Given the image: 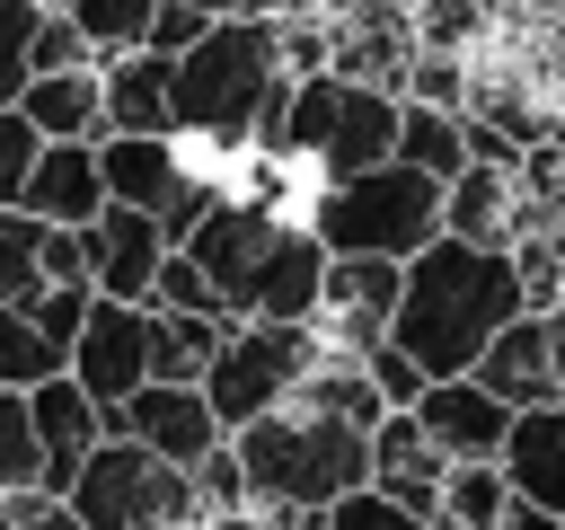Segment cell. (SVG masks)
Returning a JSON list of instances; mask_svg holds the SVG:
<instances>
[{"label": "cell", "mask_w": 565, "mask_h": 530, "mask_svg": "<svg viewBox=\"0 0 565 530\" xmlns=\"http://www.w3.org/2000/svg\"><path fill=\"white\" fill-rule=\"evenodd\" d=\"M185 9H203V18H230V9H238V0H185Z\"/></svg>", "instance_id": "7bdbcfd3"}, {"label": "cell", "mask_w": 565, "mask_h": 530, "mask_svg": "<svg viewBox=\"0 0 565 530\" xmlns=\"http://www.w3.org/2000/svg\"><path fill=\"white\" fill-rule=\"evenodd\" d=\"M309 353H318V327L230 318V336H221V344H212V362H203V398H212L221 433H238L247 415L282 406V398H291V380L309 371Z\"/></svg>", "instance_id": "8992f818"}, {"label": "cell", "mask_w": 565, "mask_h": 530, "mask_svg": "<svg viewBox=\"0 0 565 530\" xmlns=\"http://www.w3.org/2000/svg\"><path fill=\"white\" fill-rule=\"evenodd\" d=\"M71 62H97V53H88V35L71 26V9L44 0V18H35V71H71Z\"/></svg>", "instance_id": "d590c367"}, {"label": "cell", "mask_w": 565, "mask_h": 530, "mask_svg": "<svg viewBox=\"0 0 565 530\" xmlns=\"http://www.w3.org/2000/svg\"><path fill=\"white\" fill-rule=\"evenodd\" d=\"M406 292L397 256H327V292H318V344L335 353H371L388 336V309Z\"/></svg>", "instance_id": "30bf717a"}, {"label": "cell", "mask_w": 565, "mask_h": 530, "mask_svg": "<svg viewBox=\"0 0 565 530\" xmlns=\"http://www.w3.org/2000/svg\"><path fill=\"white\" fill-rule=\"evenodd\" d=\"M468 371H477L503 406H547V398H565V389H556V327H547V309H512Z\"/></svg>", "instance_id": "e0dca14e"}, {"label": "cell", "mask_w": 565, "mask_h": 530, "mask_svg": "<svg viewBox=\"0 0 565 530\" xmlns=\"http://www.w3.org/2000/svg\"><path fill=\"white\" fill-rule=\"evenodd\" d=\"M0 530H18V521H9V486H0Z\"/></svg>", "instance_id": "f6af8a7d"}, {"label": "cell", "mask_w": 565, "mask_h": 530, "mask_svg": "<svg viewBox=\"0 0 565 530\" xmlns=\"http://www.w3.org/2000/svg\"><path fill=\"white\" fill-rule=\"evenodd\" d=\"M221 336H230V318H212V309H150V380H203Z\"/></svg>", "instance_id": "4316f807"}, {"label": "cell", "mask_w": 565, "mask_h": 530, "mask_svg": "<svg viewBox=\"0 0 565 530\" xmlns=\"http://www.w3.org/2000/svg\"><path fill=\"white\" fill-rule=\"evenodd\" d=\"M300 221L318 230L327 256H415L424 239H441V177L415 159H380L353 177H318V194L300 203Z\"/></svg>", "instance_id": "277c9868"}, {"label": "cell", "mask_w": 565, "mask_h": 530, "mask_svg": "<svg viewBox=\"0 0 565 530\" xmlns=\"http://www.w3.org/2000/svg\"><path fill=\"white\" fill-rule=\"evenodd\" d=\"M291 9H327V18H335V9H353V0H291Z\"/></svg>", "instance_id": "ee69618b"}, {"label": "cell", "mask_w": 565, "mask_h": 530, "mask_svg": "<svg viewBox=\"0 0 565 530\" xmlns=\"http://www.w3.org/2000/svg\"><path fill=\"white\" fill-rule=\"evenodd\" d=\"M441 468H450V451H433V433L415 424V406H380V424H371V486L433 521Z\"/></svg>", "instance_id": "d6986e66"}, {"label": "cell", "mask_w": 565, "mask_h": 530, "mask_svg": "<svg viewBox=\"0 0 565 530\" xmlns=\"http://www.w3.org/2000/svg\"><path fill=\"white\" fill-rule=\"evenodd\" d=\"M238 451V477H247V504L256 512H327L344 486L371 477V424H344L327 406H265L230 433Z\"/></svg>", "instance_id": "3957f363"}, {"label": "cell", "mask_w": 565, "mask_h": 530, "mask_svg": "<svg viewBox=\"0 0 565 530\" xmlns=\"http://www.w3.org/2000/svg\"><path fill=\"white\" fill-rule=\"evenodd\" d=\"M318 292H327V247L309 221H282L274 247L247 274V318H282V327H318Z\"/></svg>", "instance_id": "5bb4252c"}, {"label": "cell", "mask_w": 565, "mask_h": 530, "mask_svg": "<svg viewBox=\"0 0 565 530\" xmlns=\"http://www.w3.org/2000/svg\"><path fill=\"white\" fill-rule=\"evenodd\" d=\"M97 168H106V203L168 212L177 186H185L203 159H194V141H177V132H97Z\"/></svg>", "instance_id": "2e32d148"}, {"label": "cell", "mask_w": 565, "mask_h": 530, "mask_svg": "<svg viewBox=\"0 0 565 530\" xmlns=\"http://www.w3.org/2000/svg\"><path fill=\"white\" fill-rule=\"evenodd\" d=\"M406 97H424V106H468V71H459V53H415Z\"/></svg>", "instance_id": "8d00e7d4"}, {"label": "cell", "mask_w": 565, "mask_h": 530, "mask_svg": "<svg viewBox=\"0 0 565 530\" xmlns=\"http://www.w3.org/2000/svg\"><path fill=\"white\" fill-rule=\"evenodd\" d=\"M282 221H291V212H274V203H256V194H221V203L185 230V256L203 265V283L221 292L230 318H247V274H256V256L274 247Z\"/></svg>", "instance_id": "ba28073f"}, {"label": "cell", "mask_w": 565, "mask_h": 530, "mask_svg": "<svg viewBox=\"0 0 565 530\" xmlns=\"http://www.w3.org/2000/svg\"><path fill=\"white\" fill-rule=\"evenodd\" d=\"M415 53H424V44H415V0H353V9H335V53H327V71L406 97Z\"/></svg>", "instance_id": "8fae6325"}, {"label": "cell", "mask_w": 565, "mask_h": 530, "mask_svg": "<svg viewBox=\"0 0 565 530\" xmlns=\"http://www.w3.org/2000/svg\"><path fill=\"white\" fill-rule=\"evenodd\" d=\"M318 530H433V521H424V512H406L397 495H380V486L362 477V486H344V495L318 512Z\"/></svg>", "instance_id": "f546056e"}, {"label": "cell", "mask_w": 565, "mask_h": 530, "mask_svg": "<svg viewBox=\"0 0 565 530\" xmlns=\"http://www.w3.org/2000/svg\"><path fill=\"white\" fill-rule=\"evenodd\" d=\"M35 18H44V0H0V106L35 71Z\"/></svg>", "instance_id": "1f68e13d"}, {"label": "cell", "mask_w": 565, "mask_h": 530, "mask_svg": "<svg viewBox=\"0 0 565 530\" xmlns=\"http://www.w3.org/2000/svg\"><path fill=\"white\" fill-rule=\"evenodd\" d=\"M512 221H521V168H486V159H468V168L441 186V230H450V239L512 247Z\"/></svg>", "instance_id": "cb8c5ba5"}, {"label": "cell", "mask_w": 565, "mask_h": 530, "mask_svg": "<svg viewBox=\"0 0 565 530\" xmlns=\"http://www.w3.org/2000/svg\"><path fill=\"white\" fill-rule=\"evenodd\" d=\"M168 530H203V521H168Z\"/></svg>", "instance_id": "bcb514c9"}, {"label": "cell", "mask_w": 565, "mask_h": 530, "mask_svg": "<svg viewBox=\"0 0 565 530\" xmlns=\"http://www.w3.org/2000/svg\"><path fill=\"white\" fill-rule=\"evenodd\" d=\"M362 371H371V389H380V406H415L424 398V362L397 344V336H380L371 353H362Z\"/></svg>", "instance_id": "836d02e7"}, {"label": "cell", "mask_w": 565, "mask_h": 530, "mask_svg": "<svg viewBox=\"0 0 565 530\" xmlns=\"http://www.w3.org/2000/svg\"><path fill=\"white\" fill-rule=\"evenodd\" d=\"M547 327H556V389H565V300L547 309Z\"/></svg>", "instance_id": "60d3db41"}, {"label": "cell", "mask_w": 565, "mask_h": 530, "mask_svg": "<svg viewBox=\"0 0 565 530\" xmlns=\"http://www.w3.org/2000/svg\"><path fill=\"white\" fill-rule=\"evenodd\" d=\"M106 433H132L141 451H159V459L194 468V459L221 442V415H212L203 380H141L132 398H115V406H106Z\"/></svg>", "instance_id": "9c48e42d"}, {"label": "cell", "mask_w": 565, "mask_h": 530, "mask_svg": "<svg viewBox=\"0 0 565 530\" xmlns=\"http://www.w3.org/2000/svg\"><path fill=\"white\" fill-rule=\"evenodd\" d=\"M397 88H371V80H344L335 106H327V132H318V177H353V168H380L397 159Z\"/></svg>", "instance_id": "9a60e30c"}, {"label": "cell", "mask_w": 565, "mask_h": 530, "mask_svg": "<svg viewBox=\"0 0 565 530\" xmlns=\"http://www.w3.org/2000/svg\"><path fill=\"white\" fill-rule=\"evenodd\" d=\"M71 512L88 530H168V521H203V495H194V468L141 451L132 433H97V451L79 459V477L62 486Z\"/></svg>", "instance_id": "5b68a950"}, {"label": "cell", "mask_w": 565, "mask_h": 530, "mask_svg": "<svg viewBox=\"0 0 565 530\" xmlns=\"http://www.w3.org/2000/svg\"><path fill=\"white\" fill-rule=\"evenodd\" d=\"M238 9H256V18H282V9H291V0H238Z\"/></svg>", "instance_id": "b9f144b4"}, {"label": "cell", "mask_w": 565, "mask_h": 530, "mask_svg": "<svg viewBox=\"0 0 565 530\" xmlns=\"http://www.w3.org/2000/svg\"><path fill=\"white\" fill-rule=\"evenodd\" d=\"M18 115H26L44 141H97V132H106V71H97V62H71V71H26Z\"/></svg>", "instance_id": "603a6c76"}, {"label": "cell", "mask_w": 565, "mask_h": 530, "mask_svg": "<svg viewBox=\"0 0 565 530\" xmlns=\"http://www.w3.org/2000/svg\"><path fill=\"white\" fill-rule=\"evenodd\" d=\"M35 221H62V230H79V221H97L106 212V168H97V141H44L35 150V168H26V194H18Z\"/></svg>", "instance_id": "44dd1931"}, {"label": "cell", "mask_w": 565, "mask_h": 530, "mask_svg": "<svg viewBox=\"0 0 565 530\" xmlns=\"http://www.w3.org/2000/svg\"><path fill=\"white\" fill-rule=\"evenodd\" d=\"M62 9H71V26L88 35V53L106 62V53H132V44L150 35V9H159V0H62Z\"/></svg>", "instance_id": "83f0119b"}, {"label": "cell", "mask_w": 565, "mask_h": 530, "mask_svg": "<svg viewBox=\"0 0 565 530\" xmlns=\"http://www.w3.org/2000/svg\"><path fill=\"white\" fill-rule=\"evenodd\" d=\"M503 504H512V477H503L494 451L486 459H450L441 468V495H433V530H494Z\"/></svg>", "instance_id": "d4e9b609"}, {"label": "cell", "mask_w": 565, "mask_h": 530, "mask_svg": "<svg viewBox=\"0 0 565 530\" xmlns=\"http://www.w3.org/2000/svg\"><path fill=\"white\" fill-rule=\"evenodd\" d=\"M26 406H35V486L44 495H62L71 477H79V459L97 451V433H106V406L71 380V371H44V380H26Z\"/></svg>", "instance_id": "4fadbf2b"}, {"label": "cell", "mask_w": 565, "mask_h": 530, "mask_svg": "<svg viewBox=\"0 0 565 530\" xmlns=\"http://www.w3.org/2000/svg\"><path fill=\"white\" fill-rule=\"evenodd\" d=\"M88 300H97V283H44V292L26 300V318H35V336H53V344L71 353V336H79Z\"/></svg>", "instance_id": "d6a6232c"}, {"label": "cell", "mask_w": 565, "mask_h": 530, "mask_svg": "<svg viewBox=\"0 0 565 530\" xmlns=\"http://www.w3.org/2000/svg\"><path fill=\"white\" fill-rule=\"evenodd\" d=\"M415 424L433 433V451H450V459H486V451H503L512 406H503V398H494L477 371H459V380H424Z\"/></svg>", "instance_id": "ac0fdd59"}, {"label": "cell", "mask_w": 565, "mask_h": 530, "mask_svg": "<svg viewBox=\"0 0 565 530\" xmlns=\"http://www.w3.org/2000/svg\"><path fill=\"white\" fill-rule=\"evenodd\" d=\"M494 530H565V512H539V504H521V495H512Z\"/></svg>", "instance_id": "ab89813d"}, {"label": "cell", "mask_w": 565, "mask_h": 530, "mask_svg": "<svg viewBox=\"0 0 565 530\" xmlns=\"http://www.w3.org/2000/svg\"><path fill=\"white\" fill-rule=\"evenodd\" d=\"M282 44H274V18L256 9H230L212 18L185 53H177V141H203L221 159L256 150L274 97H282Z\"/></svg>", "instance_id": "7a4b0ae2"}, {"label": "cell", "mask_w": 565, "mask_h": 530, "mask_svg": "<svg viewBox=\"0 0 565 530\" xmlns=\"http://www.w3.org/2000/svg\"><path fill=\"white\" fill-rule=\"evenodd\" d=\"M9 521H18V530H88V521L71 512V495H44V486H18V495H9Z\"/></svg>", "instance_id": "f35d334b"}, {"label": "cell", "mask_w": 565, "mask_h": 530, "mask_svg": "<svg viewBox=\"0 0 565 530\" xmlns=\"http://www.w3.org/2000/svg\"><path fill=\"white\" fill-rule=\"evenodd\" d=\"M35 150H44V132L18 115V97L0 106V203H18L26 194V168H35Z\"/></svg>", "instance_id": "e575fe53"}, {"label": "cell", "mask_w": 565, "mask_h": 530, "mask_svg": "<svg viewBox=\"0 0 565 530\" xmlns=\"http://www.w3.org/2000/svg\"><path fill=\"white\" fill-rule=\"evenodd\" d=\"M521 309V274H512V247H477V239H424L406 256V292L388 309V336L424 362V380H459L486 336Z\"/></svg>", "instance_id": "6da1fadb"}, {"label": "cell", "mask_w": 565, "mask_h": 530, "mask_svg": "<svg viewBox=\"0 0 565 530\" xmlns=\"http://www.w3.org/2000/svg\"><path fill=\"white\" fill-rule=\"evenodd\" d=\"M494 459H503V477H512L521 504L565 512V398H547V406H512Z\"/></svg>", "instance_id": "ffe728a7"}, {"label": "cell", "mask_w": 565, "mask_h": 530, "mask_svg": "<svg viewBox=\"0 0 565 530\" xmlns=\"http://www.w3.org/2000/svg\"><path fill=\"white\" fill-rule=\"evenodd\" d=\"M203 26H212V18H203V9H185V0H159V9H150V35H141V44H150V53H168V62H177V53H185V44H194V35H203Z\"/></svg>", "instance_id": "74e56055"}, {"label": "cell", "mask_w": 565, "mask_h": 530, "mask_svg": "<svg viewBox=\"0 0 565 530\" xmlns=\"http://www.w3.org/2000/svg\"><path fill=\"white\" fill-rule=\"evenodd\" d=\"M397 159H415V168H433L441 186L468 168V106H424V97H406L397 106Z\"/></svg>", "instance_id": "484cf974"}, {"label": "cell", "mask_w": 565, "mask_h": 530, "mask_svg": "<svg viewBox=\"0 0 565 530\" xmlns=\"http://www.w3.org/2000/svg\"><path fill=\"white\" fill-rule=\"evenodd\" d=\"M62 371L97 398V406H115V398H132L141 380H150V300H88V318H79V336H71V353H62Z\"/></svg>", "instance_id": "52a82bcc"}, {"label": "cell", "mask_w": 565, "mask_h": 530, "mask_svg": "<svg viewBox=\"0 0 565 530\" xmlns=\"http://www.w3.org/2000/svg\"><path fill=\"white\" fill-rule=\"evenodd\" d=\"M35 406H26V389H0V486L18 495V486H35Z\"/></svg>", "instance_id": "4dcf8cb0"}, {"label": "cell", "mask_w": 565, "mask_h": 530, "mask_svg": "<svg viewBox=\"0 0 565 530\" xmlns=\"http://www.w3.org/2000/svg\"><path fill=\"white\" fill-rule=\"evenodd\" d=\"M44 371H62V344L35 336V318L0 300V389H26V380H44Z\"/></svg>", "instance_id": "f1b7e54d"}, {"label": "cell", "mask_w": 565, "mask_h": 530, "mask_svg": "<svg viewBox=\"0 0 565 530\" xmlns=\"http://www.w3.org/2000/svg\"><path fill=\"white\" fill-rule=\"evenodd\" d=\"M106 132H177V62L132 44V53H106Z\"/></svg>", "instance_id": "7402d4cb"}, {"label": "cell", "mask_w": 565, "mask_h": 530, "mask_svg": "<svg viewBox=\"0 0 565 530\" xmlns=\"http://www.w3.org/2000/svg\"><path fill=\"white\" fill-rule=\"evenodd\" d=\"M79 247H88V283L106 300H150V274L168 256V230L141 203H106L97 221H79Z\"/></svg>", "instance_id": "7c38bea8"}]
</instances>
